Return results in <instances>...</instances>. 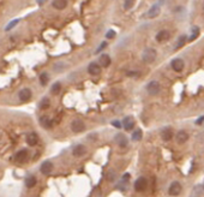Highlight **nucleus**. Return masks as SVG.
<instances>
[{
  "label": "nucleus",
  "instance_id": "f3484780",
  "mask_svg": "<svg viewBox=\"0 0 204 197\" xmlns=\"http://www.w3.org/2000/svg\"><path fill=\"white\" fill-rule=\"evenodd\" d=\"M189 140V133L186 131H179L177 133V142L179 144H184L185 142Z\"/></svg>",
  "mask_w": 204,
  "mask_h": 197
},
{
  "label": "nucleus",
  "instance_id": "0eeeda50",
  "mask_svg": "<svg viewBox=\"0 0 204 197\" xmlns=\"http://www.w3.org/2000/svg\"><path fill=\"white\" fill-rule=\"evenodd\" d=\"M40 169H41V173H42V174L48 176V174H51L52 171H53V164H52L51 161H44V162H42Z\"/></svg>",
  "mask_w": 204,
  "mask_h": 197
},
{
  "label": "nucleus",
  "instance_id": "2eb2a0df",
  "mask_svg": "<svg viewBox=\"0 0 204 197\" xmlns=\"http://www.w3.org/2000/svg\"><path fill=\"white\" fill-rule=\"evenodd\" d=\"M88 72H89L90 75H93V76L98 75V73L101 72V65L97 64V63H91V64H89V66H88Z\"/></svg>",
  "mask_w": 204,
  "mask_h": 197
},
{
  "label": "nucleus",
  "instance_id": "5701e85b",
  "mask_svg": "<svg viewBox=\"0 0 204 197\" xmlns=\"http://www.w3.org/2000/svg\"><path fill=\"white\" fill-rule=\"evenodd\" d=\"M142 138H143V132H142V130H140V129H136V131L132 133V141L138 142V141H140Z\"/></svg>",
  "mask_w": 204,
  "mask_h": 197
},
{
  "label": "nucleus",
  "instance_id": "1a4fd4ad",
  "mask_svg": "<svg viewBox=\"0 0 204 197\" xmlns=\"http://www.w3.org/2000/svg\"><path fill=\"white\" fill-rule=\"evenodd\" d=\"M85 153H87V148H85V145H83V144L76 145V147L73 148V150H72V154H73V156H76V157H81V156H83Z\"/></svg>",
  "mask_w": 204,
  "mask_h": 197
},
{
  "label": "nucleus",
  "instance_id": "2f4dec72",
  "mask_svg": "<svg viewBox=\"0 0 204 197\" xmlns=\"http://www.w3.org/2000/svg\"><path fill=\"white\" fill-rule=\"evenodd\" d=\"M106 46H107V42H102V43H101V44H100V47L96 49V52H95L96 54H97V53H100L102 49H105V47H106Z\"/></svg>",
  "mask_w": 204,
  "mask_h": 197
},
{
  "label": "nucleus",
  "instance_id": "6ab92c4d",
  "mask_svg": "<svg viewBox=\"0 0 204 197\" xmlns=\"http://www.w3.org/2000/svg\"><path fill=\"white\" fill-rule=\"evenodd\" d=\"M52 5L56 10H64L67 6V1L66 0H53Z\"/></svg>",
  "mask_w": 204,
  "mask_h": 197
},
{
  "label": "nucleus",
  "instance_id": "9b49d317",
  "mask_svg": "<svg viewBox=\"0 0 204 197\" xmlns=\"http://www.w3.org/2000/svg\"><path fill=\"white\" fill-rule=\"evenodd\" d=\"M122 125H124L126 131H131V130L135 127V120H133V118H132V117H126V118H124Z\"/></svg>",
  "mask_w": 204,
  "mask_h": 197
},
{
  "label": "nucleus",
  "instance_id": "c756f323",
  "mask_svg": "<svg viewBox=\"0 0 204 197\" xmlns=\"http://www.w3.org/2000/svg\"><path fill=\"white\" fill-rule=\"evenodd\" d=\"M18 23H19V19H13V21H11V22H10V23L6 25L5 30H6V31H10V30L13 28V27H16Z\"/></svg>",
  "mask_w": 204,
  "mask_h": 197
},
{
  "label": "nucleus",
  "instance_id": "6e6552de",
  "mask_svg": "<svg viewBox=\"0 0 204 197\" xmlns=\"http://www.w3.org/2000/svg\"><path fill=\"white\" fill-rule=\"evenodd\" d=\"M169 37H171V34H169V31H167V30H161V31H159V33L156 34V41H157V42L168 41Z\"/></svg>",
  "mask_w": 204,
  "mask_h": 197
},
{
  "label": "nucleus",
  "instance_id": "ddd939ff",
  "mask_svg": "<svg viewBox=\"0 0 204 197\" xmlns=\"http://www.w3.org/2000/svg\"><path fill=\"white\" fill-rule=\"evenodd\" d=\"M115 142H117V144H118L119 147H121V148H126L127 144H129V141H127L126 136L122 135V133H118V135L115 136Z\"/></svg>",
  "mask_w": 204,
  "mask_h": 197
},
{
  "label": "nucleus",
  "instance_id": "473e14b6",
  "mask_svg": "<svg viewBox=\"0 0 204 197\" xmlns=\"http://www.w3.org/2000/svg\"><path fill=\"white\" fill-rule=\"evenodd\" d=\"M112 125H113V126H115L117 129H120V127H121V123L117 120V122H112Z\"/></svg>",
  "mask_w": 204,
  "mask_h": 197
},
{
  "label": "nucleus",
  "instance_id": "f03ea898",
  "mask_svg": "<svg viewBox=\"0 0 204 197\" xmlns=\"http://www.w3.org/2000/svg\"><path fill=\"white\" fill-rule=\"evenodd\" d=\"M147 91H148V94L152 95V96L159 95L161 91V85L157 81H151L147 84Z\"/></svg>",
  "mask_w": 204,
  "mask_h": 197
},
{
  "label": "nucleus",
  "instance_id": "20e7f679",
  "mask_svg": "<svg viewBox=\"0 0 204 197\" xmlns=\"http://www.w3.org/2000/svg\"><path fill=\"white\" fill-rule=\"evenodd\" d=\"M147 186H148V182H147L145 177H139L135 183V190L137 192H143V191H145Z\"/></svg>",
  "mask_w": 204,
  "mask_h": 197
},
{
  "label": "nucleus",
  "instance_id": "c85d7f7f",
  "mask_svg": "<svg viewBox=\"0 0 204 197\" xmlns=\"http://www.w3.org/2000/svg\"><path fill=\"white\" fill-rule=\"evenodd\" d=\"M136 4V0H125L124 2V9L125 10H130L133 7V5Z\"/></svg>",
  "mask_w": 204,
  "mask_h": 197
},
{
  "label": "nucleus",
  "instance_id": "c9c22d12",
  "mask_svg": "<svg viewBox=\"0 0 204 197\" xmlns=\"http://www.w3.org/2000/svg\"><path fill=\"white\" fill-rule=\"evenodd\" d=\"M203 122H204V117H201V118L197 120V124H202Z\"/></svg>",
  "mask_w": 204,
  "mask_h": 197
},
{
  "label": "nucleus",
  "instance_id": "7c9ffc66",
  "mask_svg": "<svg viewBox=\"0 0 204 197\" xmlns=\"http://www.w3.org/2000/svg\"><path fill=\"white\" fill-rule=\"evenodd\" d=\"M114 37H115V31H114V30H108L107 34H106V39H107V40H112V39H114Z\"/></svg>",
  "mask_w": 204,
  "mask_h": 197
},
{
  "label": "nucleus",
  "instance_id": "423d86ee",
  "mask_svg": "<svg viewBox=\"0 0 204 197\" xmlns=\"http://www.w3.org/2000/svg\"><path fill=\"white\" fill-rule=\"evenodd\" d=\"M161 14V4H155L150 7V10L148 11V18H155L159 14Z\"/></svg>",
  "mask_w": 204,
  "mask_h": 197
},
{
  "label": "nucleus",
  "instance_id": "aec40b11",
  "mask_svg": "<svg viewBox=\"0 0 204 197\" xmlns=\"http://www.w3.org/2000/svg\"><path fill=\"white\" fill-rule=\"evenodd\" d=\"M100 65L102 66V68H108L109 65H110V56L108 54H102V56H100Z\"/></svg>",
  "mask_w": 204,
  "mask_h": 197
},
{
  "label": "nucleus",
  "instance_id": "f257e3e1",
  "mask_svg": "<svg viewBox=\"0 0 204 197\" xmlns=\"http://www.w3.org/2000/svg\"><path fill=\"white\" fill-rule=\"evenodd\" d=\"M156 56H157V53L154 48H147V49H144V52L142 54V59L147 64H152L155 61Z\"/></svg>",
  "mask_w": 204,
  "mask_h": 197
},
{
  "label": "nucleus",
  "instance_id": "393cba45",
  "mask_svg": "<svg viewBox=\"0 0 204 197\" xmlns=\"http://www.w3.org/2000/svg\"><path fill=\"white\" fill-rule=\"evenodd\" d=\"M60 90H61V84H60L59 82H56V83H54V84L52 85L51 93H52L53 95H58V94L60 93Z\"/></svg>",
  "mask_w": 204,
  "mask_h": 197
},
{
  "label": "nucleus",
  "instance_id": "412c9836",
  "mask_svg": "<svg viewBox=\"0 0 204 197\" xmlns=\"http://www.w3.org/2000/svg\"><path fill=\"white\" fill-rule=\"evenodd\" d=\"M16 161L17 162H24V161H27V157H28V152L27 150H21V152H18L17 154H16Z\"/></svg>",
  "mask_w": 204,
  "mask_h": 197
},
{
  "label": "nucleus",
  "instance_id": "bb28decb",
  "mask_svg": "<svg viewBox=\"0 0 204 197\" xmlns=\"http://www.w3.org/2000/svg\"><path fill=\"white\" fill-rule=\"evenodd\" d=\"M186 42V36L185 35H181L179 39H178V43L175 44V49H179L180 47H183Z\"/></svg>",
  "mask_w": 204,
  "mask_h": 197
},
{
  "label": "nucleus",
  "instance_id": "b1692460",
  "mask_svg": "<svg viewBox=\"0 0 204 197\" xmlns=\"http://www.w3.org/2000/svg\"><path fill=\"white\" fill-rule=\"evenodd\" d=\"M198 35H199V28L198 27H193L192 28V34H191V36L189 37V42H192L193 40H196L198 37Z\"/></svg>",
  "mask_w": 204,
  "mask_h": 197
},
{
  "label": "nucleus",
  "instance_id": "f8f14e48",
  "mask_svg": "<svg viewBox=\"0 0 204 197\" xmlns=\"http://www.w3.org/2000/svg\"><path fill=\"white\" fill-rule=\"evenodd\" d=\"M172 69L174 71H177V72H180V71H183V69H184V60H181V59H179V58H177V59H174V60H172Z\"/></svg>",
  "mask_w": 204,
  "mask_h": 197
},
{
  "label": "nucleus",
  "instance_id": "4468645a",
  "mask_svg": "<svg viewBox=\"0 0 204 197\" xmlns=\"http://www.w3.org/2000/svg\"><path fill=\"white\" fill-rule=\"evenodd\" d=\"M18 98H19L21 101H29V100L31 98V90L28 89V88L22 89V90L19 91V94H18Z\"/></svg>",
  "mask_w": 204,
  "mask_h": 197
},
{
  "label": "nucleus",
  "instance_id": "7ed1b4c3",
  "mask_svg": "<svg viewBox=\"0 0 204 197\" xmlns=\"http://www.w3.org/2000/svg\"><path fill=\"white\" fill-rule=\"evenodd\" d=\"M71 130L75 132V133H81L85 130V124L82 119H75L72 123H71Z\"/></svg>",
  "mask_w": 204,
  "mask_h": 197
},
{
  "label": "nucleus",
  "instance_id": "dca6fc26",
  "mask_svg": "<svg viewBox=\"0 0 204 197\" xmlns=\"http://www.w3.org/2000/svg\"><path fill=\"white\" fill-rule=\"evenodd\" d=\"M37 142H39V136H37L35 132H30V133L27 136V143L30 145V147L36 145Z\"/></svg>",
  "mask_w": 204,
  "mask_h": 197
},
{
  "label": "nucleus",
  "instance_id": "39448f33",
  "mask_svg": "<svg viewBox=\"0 0 204 197\" xmlns=\"http://www.w3.org/2000/svg\"><path fill=\"white\" fill-rule=\"evenodd\" d=\"M181 189H183L181 184L179 183V182H173V183L171 184L169 189H168V192H169L171 196H178L181 192Z\"/></svg>",
  "mask_w": 204,
  "mask_h": 197
},
{
  "label": "nucleus",
  "instance_id": "4be33fe9",
  "mask_svg": "<svg viewBox=\"0 0 204 197\" xmlns=\"http://www.w3.org/2000/svg\"><path fill=\"white\" fill-rule=\"evenodd\" d=\"M36 178L34 177V176H29L27 179H25V186L29 187V189H31V187H34L35 185H36Z\"/></svg>",
  "mask_w": 204,
  "mask_h": 197
},
{
  "label": "nucleus",
  "instance_id": "9d476101",
  "mask_svg": "<svg viewBox=\"0 0 204 197\" xmlns=\"http://www.w3.org/2000/svg\"><path fill=\"white\" fill-rule=\"evenodd\" d=\"M173 136H174V133H173V130H172L171 127H166V129H163L162 132H161V137H162V140L164 142L171 141V140L173 138Z\"/></svg>",
  "mask_w": 204,
  "mask_h": 197
},
{
  "label": "nucleus",
  "instance_id": "72a5a7b5",
  "mask_svg": "<svg viewBox=\"0 0 204 197\" xmlns=\"http://www.w3.org/2000/svg\"><path fill=\"white\" fill-rule=\"evenodd\" d=\"M122 179H124V180H129V179H130V173L124 174V176H122Z\"/></svg>",
  "mask_w": 204,
  "mask_h": 197
},
{
  "label": "nucleus",
  "instance_id": "a878e982",
  "mask_svg": "<svg viewBox=\"0 0 204 197\" xmlns=\"http://www.w3.org/2000/svg\"><path fill=\"white\" fill-rule=\"evenodd\" d=\"M48 81H49V76H48V73H46V72L41 73V75H40V83H41V84H42V85H47Z\"/></svg>",
  "mask_w": 204,
  "mask_h": 197
},
{
  "label": "nucleus",
  "instance_id": "cd10ccee",
  "mask_svg": "<svg viewBox=\"0 0 204 197\" xmlns=\"http://www.w3.org/2000/svg\"><path fill=\"white\" fill-rule=\"evenodd\" d=\"M49 107V98H43L40 102V108L41 110H46Z\"/></svg>",
  "mask_w": 204,
  "mask_h": 197
},
{
  "label": "nucleus",
  "instance_id": "f704fd0d",
  "mask_svg": "<svg viewBox=\"0 0 204 197\" xmlns=\"http://www.w3.org/2000/svg\"><path fill=\"white\" fill-rule=\"evenodd\" d=\"M37 1V4L39 5H43V4H46L47 2V0H36Z\"/></svg>",
  "mask_w": 204,
  "mask_h": 197
},
{
  "label": "nucleus",
  "instance_id": "a211bd4d",
  "mask_svg": "<svg viewBox=\"0 0 204 197\" xmlns=\"http://www.w3.org/2000/svg\"><path fill=\"white\" fill-rule=\"evenodd\" d=\"M40 124L42 127H44V129H52L53 126V123H52V120L48 118V117H46V115H43V117H41L40 118Z\"/></svg>",
  "mask_w": 204,
  "mask_h": 197
}]
</instances>
